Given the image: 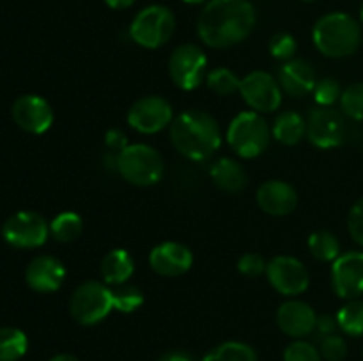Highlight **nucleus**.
Returning <instances> with one entry per match:
<instances>
[{
  "instance_id": "obj_16",
  "label": "nucleus",
  "mask_w": 363,
  "mask_h": 361,
  "mask_svg": "<svg viewBox=\"0 0 363 361\" xmlns=\"http://www.w3.org/2000/svg\"><path fill=\"white\" fill-rule=\"evenodd\" d=\"M194 253L190 248L177 241H163L149 253V265L152 271L165 278H176L190 271Z\"/></svg>"
},
{
  "instance_id": "obj_26",
  "label": "nucleus",
  "mask_w": 363,
  "mask_h": 361,
  "mask_svg": "<svg viewBox=\"0 0 363 361\" xmlns=\"http://www.w3.org/2000/svg\"><path fill=\"white\" fill-rule=\"evenodd\" d=\"M308 250L318 260L333 262L340 255V241L328 230H318L308 236Z\"/></svg>"
},
{
  "instance_id": "obj_45",
  "label": "nucleus",
  "mask_w": 363,
  "mask_h": 361,
  "mask_svg": "<svg viewBox=\"0 0 363 361\" xmlns=\"http://www.w3.org/2000/svg\"><path fill=\"white\" fill-rule=\"evenodd\" d=\"M301 2H315V0H301Z\"/></svg>"
},
{
  "instance_id": "obj_32",
  "label": "nucleus",
  "mask_w": 363,
  "mask_h": 361,
  "mask_svg": "<svg viewBox=\"0 0 363 361\" xmlns=\"http://www.w3.org/2000/svg\"><path fill=\"white\" fill-rule=\"evenodd\" d=\"M312 94H314L315 103L319 106H333L337 101H340L342 88H340L339 80H335V78H321L315 84Z\"/></svg>"
},
{
  "instance_id": "obj_5",
  "label": "nucleus",
  "mask_w": 363,
  "mask_h": 361,
  "mask_svg": "<svg viewBox=\"0 0 363 361\" xmlns=\"http://www.w3.org/2000/svg\"><path fill=\"white\" fill-rule=\"evenodd\" d=\"M117 172L133 186H152L165 172L162 154L149 144H130L117 152Z\"/></svg>"
},
{
  "instance_id": "obj_30",
  "label": "nucleus",
  "mask_w": 363,
  "mask_h": 361,
  "mask_svg": "<svg viewBox=\"0 0 363 361\" xmlns=\"http://www.w3.org/2000/svg\"><path fill=\"white\" fill-rule=\"evenodd\" d=\"M112 301L113 310L121 311V314H133L144 304V294L138 287L123 283V285H116L112 289Z\"/></svg>"
},
{
  "instance_id": "obj_1",
  "label": "nucleus",
  "mask_w": 363,
  "mask_h": 361,
  "mask_svg": "<svg viewBox=\"0 0 363 361\" xmlns=\"http://www.w3.org/2000/svg\"><path fill=\"white\" fill-rule=\"evenodd\" d=\"M255 27V9L248 0H209L197 20V34L209 48H230L245 41Z\"/></svg>"
},
{
  "instance_id": "obj_20",
  "label": "nucleus",
  "mask_w": 363,
  "mask_h": 361,
  "mask_svg": "<svg viewBox=\"0 0 363 361\" xmlns=\"http://www.w3.org/2000/svg\"><path fill=\"white\" fill-rule=\"evenodd\" d=\"M277 80H279L282 91L293 98H303V96L311 94L318 84L314 67L305 59H291L284 62L279 69Z\"/></svg>"
},
{
  "instance_id": "obj_22",
  "label": "nucleus",
  "mask_w": 363,
  "mask_h": 361,
  "mask_svg": "<svg viewBox=\"0 0 363 361\" xmlns=\"http://www.w3.org/2000/svg\"><path fill=\"white\" fill-rule=\"evenodd\" d=\"M211 180L225 193H240L247 188L248 177L243 166L233 158H220L209 168Z\"/></svg>"
},
{
  "instance_id": "obj_43",
  "label": "nucleus",
  "mask_w": 363,
  "mask_h": 361,
  "mask_svg": "<svg viewBox=\"0 0 363 361\" xmlns=\"http://www.w3.org/2000/svg\"><path fill=\"white\" fill-rule=\"evenodd\" d=\"M183 2L190 4V6H197V4H208L209 0H183Z\"/></svg>"
},
{
  "instance_id": "obj_28",
  "label": "nucleus",
  "mask_w": 363,
  "mask_h": 361,
  "mask_svg": "<svg viewBox=\"0 0 363 361\" xmlns=\"http://www.w3.org/2000/svg\"><path fill=\"white\" fill-rule=\"evenodd\" d=\"M339 329L350 336H363V301L350 299L337 314Z\"/></svg>"
},
{
  "instance_id": "obj_34",
  "label": "nucleus",
  "mask_w": 363,
  "mask_h": 361,
  "mask_svg": "<svg viewBox=\"0 0 363 361\" xmlns=\"http://www.w3.org/2000/svg\"><path fill=\"white\" fill-rule=\"evenodd\" d=\"M284 361H323L321 353L315 345L305 340H294L284 350Z\"/></svg>"
},
{
  "instance_id": "obj_29",
  "label": "nucleus",
  "mask_w": 363,
  "mask_h": 361,
  "mask_svg": "<svg viewBox=\"0 0 363 361\" xmlns=\"http://www.w3.org/2000/svg\"><path fill=\"white\" fill-rule=\"evenodd\" d=\"M206 85L209 87V91L218 96H233L240 92L241 78L229 67H216L208 73Z\"/></svg>"
},
{
  "instance_id": "obj_3",
  "label": "nucleus",
  "mask_w": 363,
  "mask_h": 361,
  "mask_svg": "<svg viewBox=\"0 0 363 361\" xmlns=\"http://www.w3.org/2000/svg\"><path fill=\"white\" fill-rule=\"evenodd\" d=\"M312 41L319 53L330 59H344L360 48L362 28L351 14L330 13L312 28Z\"/></svg>"
},
{
  "instance_id": "obj_7",
  "label": "nucleus",
  "mask_w": 363,
  "mask_h": 361,
  "mask_svg": "<svg viewBox=\"0 0 363 361\" xmlns=\"http://www.w3.org/2000/svg\"><path fill=\"white\" fill-rule=\"evenodd\" d=\"M112 310V289L98 280H87L80 283L69 297L71 317L82 326L98 324L108 317Z\"/></svg>"
},
{
  "instance_id": "obj_11",
  "label": "nucleus",
  "mask_w": 363,
  "mask_h": 361,
  "mask_svg": "<svg viewBox=\"0 0 363 361\" xmlns=\"http://www.w3.org/2000/svg\"><path fill=\"white\" fill-rule=\"evenodd\" d=\"M174 120L172 105L163 96L149 94L138 98L128 110V124L142 134L165 130Z\"/></svg>"
},
{
  "instance_id": "obj_25",
  "label": "nucleus",
  "mask_w": 363,
  "mask_h": 361,
  "mask_svg": "<svg viewBox=\"0 0 363 361\" xmlns=\"http://www.w3.org/2000/svg\"><path fill=\"white\" fill-rule=\"evenodd\" d=\"M28 349V338L18 328H0V361H18Z\"/></svg>"
},
{
  "instance_id": "obj_31",
  "label": "nucleus",
  "mask_w": 363,
  "mask_h": 361,
  "mask_svg": "<svg viewBox=\"0 0 363 361\" xmlns=\"http://www.w3.org/2000/svg\"><path fill=\"white\" fill-rule=\"evenodd\" d=\"M339 103L344 115L353 120H363V81L347 85Z\"/></svg>"
},
{
  "instance_id": "obj_14",
  "label": "nucleus",
  "mask_w": 363,
  "mask_h": 361,
  "mask_svg": "<svg viewBox=\"0 0 363 361\" xmlns=\"http://www.w3.org/2000/svg\"><path fill=\"white\" fill-rule=\"evenodd\" d=\"M333 292L342 299H358L363 294V251L351 250L340 253L332 262Z\"/></svg>"
},
{
  "instance_id": "obj_19",
  "label": "nucleus",
  "mask_w": 363,
  "mask_h": 361,
  "mask_svg": "<svg viewBox=\"0 0 363 361\" xmlns=\"http://www.w3.org/2000/svg\"><path fill=\"white\" fill-rule=\"evenodd\" d=\"M257 204L272 216H286L296 209L298 193L293 184L280 179H272L257 188Z\"/></svg>"
},
{
  "instance_id": "obj_40",
  "label": "nucleus",
  "mask_w": 363,
  "mask_h": 361,
  "mask_svg": "<svg viewBox=\"0 0 363 361\" xmlns=\"http://www.w3.org/2000/svg\"><path fill=\"white\" fill-rule=\"evenodd\" d=\"M158 361H197L190 353L186 350H181V349H174L169 350V353L162 354Z\"/></svg>"
},
{
  "instance_id": "obj_27",
  "label": "nucleus",
  "mask_w": 363,
  "mask_h": 361,
  "mask_svg": "<svg viewBox=\"0 0 363 361\" xmlns=\"http://www.w3.org/2000/svg\"><path fill=\"white\" fill-rule=\"evenodd\" d=\"M202 361H257V354L248 343L225 342L209 350Z\"/></svg>"
},
{
  "instance_id": "obj_39",
  "label": "nucleus",
  "mask_w": 363,
  "mask_h": 361,
  "mask_svg": "<svg viewBox=\"0 0 363 361\" xmlns=\"http://www.w3.org/2000/svg\"><path fill=\"white\" fill-rule=\"evenodd\" d=\"M337 328H339V322H337V317H332V315H319L318 322H315V329L319 336L326 338L330 335H335Z\"/></svg>"
},
{
  "instance_id": "obj_17",
  "label": "nucleus",
  "mask_w": 363,
  "mask_h": 361,
  "mask_svg": "<svg viewBox=\"0 0 363 361\" xmlns=\"http://www.w3.org/2000/svg\"><path fill=\"white\" fill-rule=\"evenodd\" d=\"M66 280V268L53 255H38L25 271V282L32 290L41 294L55 292Z\"/></svg>"
},
{
  "instance_id": "obj_23",
  "label": "nucleus",
  "mask_w": 363,
  "mask_h": 361,
  "mask_svg": "<svg viewBox=\"0 0 363 361\" xmlns=\"http://www.w3.org/2000/svg\"><path fill=\"white\" fill-rule=\"evenodd\" d=\"M272 134L284 145L300 144L301 138L307 137V120L298 112L287 110L275 119L272 127Z\"/></svg>"
},
{
  "instance_id": "obj_21",
  "label": "nucleus",
  "mask_w": 363,
  "mask_h": 361,
  "mask_svg": "<svg viewBox=\"0 0 363 361\" xmlns=\"http://www.w3.org/2000/svg\"><path fill=\"white\" fill-rule=\"evenodd\" d=\"M99 273H101V278L106 285H123V283H128V280L133 276L135 260L128 250L113 248V250H110L103 257Z\"/></svg>"
},
{
  "instance_id": "obj_9",
  "label": "nucleus",
  "mask_w": 363,
  "mask_h": 361,
  "mask_svg": "<svg viewBox=\"0 0 363 361\" xmlns=\"http://www.w3.org/2000/svg\"><path fill=\"white\" fill-rule=\"evenodd\" d=\"M208 57L194 42L181 45L170 53L169 74L174 85L183 91H194L208 76Z\"/></svg>"
},
{
  "instance_id": "obj_2",
  "label": "nucleus",
  "mask_w": 363,
  "mask_h": 361,
  "mask_svg": "<svg viewBox=\"0 0 363 361\" xmlns=\"http://www.w3.org/2000/svg\"><path fill=\"white\" fill-rule=\"evenodd\" d=\"M170 140L176 151L191 161H206L222 145V130L211 113L190 108L174 117Z\"/></svg>"
},
{
  "instance_id": "obj_24",
  "label": "nucleus",
  "mask_w": 363,
  "mask_h": 361,
  "mask_svg": "<svg viewBox=\"0 0 363 361\" xmlns=\"http://www.w3.org/2000/svg\"><path fill=\"white\" fill-rule=\"evenodd\" d=\"M84 232V218L78 212L64 211L50 222V234L59 243H71Z\"/></svg>"
},
{
  "instance_id": "obj_15",
  "label": "nucleus",
  "mask_w": 363,
  "mask_h": 361,
  "mask_svg": "<svg viewBox=\"0 0 363 361\" xmlns=\"http://www.w3.org/2000/svg\"><path fill=\"white\" fill-rule=\"evenodd\" d=\"M11 115L21 130L32 134L46 133L53 124L52 105L38 94L20 96L13 103Z\"/></svg>"
},
{
  "instance_id": "obj_4",
  "label": "nucleus",
  "mask_w": 363,
  "mask_h": 361,
  "mask_svg": "<svg viewBox=\"0 0 363 361\" xmlns=\"http://www.w3.org/2000/svg\"><path fill=\"white\" fill-rule=\"evenodd\" d=\"M269 137H272V130L268 122L261 113L254 110H245L238 113L230 120L225 133L229 147L245 159L261 156L268 149Z\"/></svg>"
},
{
  "instance_id": "obj_12",
  "label": "nucleus",
  "mask_w": 363,
  "mask_h": 361,
  "mask_svg": "<svg viewBox=\"0 0 363 361\" xmlns=\"http://www.w3.org/2000/svg\"><path fill=\"white\" fill-rule=\"evenodd\" d=\"M282 92L279 80L266 71H252L241 78L240 94L254 112L269 113L279 110L282 105Z\"/></svg>"
},
{
  "instance_id": "obj_35",
  "label": "nucleus",
  "mask_w": 363,
  "mask_h": 361,
  "mask_svg": "<svg viewBox=\"0 0 363 361\" xmlns=\"http://www.w3.org/2000/svg\"><path fill=\"white\" fill-rule=\"evenodd\" d=\"M319 353L326 361H342L347 356V343L342 336L335 333V335H330L321 340Z\"/></svg>"
},
{
  "instance_id": "obj_37",
  "label": "nucleus",
  "mask_w": 363,
  "mask_h": 361,
  "mask_svg": "<svg viewBox=\"0 0 363 361\" xmlns=\"http://www.w3.org/2000/svg\"><path fill=\"white\" fill-rule=\"evenodd\" d=\"M347 230L354 243L363 248V198L354 202L351 207L350 216H347Z\"/></svg>"
},
{
  "instance_id": "obj_41",
  "label": "nucleus",
  "mask_w": 363,
  "mask_h": 361,
  "mask_svg": "<svg viewBox=\"0 0 363 361\" xmlns=\"http://www.w3.org/2000/svg\"><path fill=\"white\" fill-rule=\"evenodd\" d=\"M135 2H137V0H105V4L110 9H128V7L133 6Z\"/></svg>"
},
{
  "instance_id": "obj_38",
  "label": "nucleus",
  "mask_w": 363,
  "mask_h": 361,
  "mask_svg": "<svg viewBox=\"0 0 363 361\" xmlns=\"http://www.w3.org/2000/svg\"><path fill=\"white\" fill-rule=\"evenodd\" d=\"M105 144H106V147L110 149V151H116V154H117V152L123 151L124 147H128V145H130V144H128L126 134H124L121 130H117V127L106 131Z\"/></svg>"
},
{
  "instance_id": "obj_44",
  "label": "nucleus",
  "mask_w": 363,
  "mask_h": 361,
  "mask_svg": "<svg viewBox=\"0 0 363 361\" xmlns=\"http://www.w3.org/2000/svg\"><path fill=\"white\" fill-rule=\"evenodd\" d=\"M360 18H362V21H363V4H362V7H360Z\"/></svg>"
},
{
  "instance_id": "obj_6",
  "label": "nucleus",
  "mask_w": 363,
  "mask_h": 361,
  "mask_svg": "<svg viewBox=\"0 0 363 361\" xmlns=\"http://www.w3.org/2000/svg\"><path fill=\"white\" fill-rule=\"evenodd\" d=\"M176 30V18L167 6L152 4L138 11L130 25V38L147 50L162 48Z\"/></svg>"
},
{
  "instance_id": "obj_36",
  "label": "nucleus",
  "mask_w": 363,
  "mask_h": 361,
  "mask_svg": "<svg viewBox=\"0 0 363 361\" xmlns=\"http://www.w3.org/2000/svg\"><path fill=\"white\" fill-rule=\"evenodd\" d=\"M266 268H268V264L262 258V255L255 253V251H247L238 260V271L247 278H257L262 273H266Z\"/></svg>"
},
{
  "instance_id": "obj_18",
  "label": "nucleus",
  "mask_w": 363,
  "mask_h": 361,
  "mask_svg": "<svg viewBox=\"0 0 363 361\" xmlns=\"http://www.w3.org/2000/svg\"><path fill=\"white\" fill-rule=\"evenodd\" d=\"M315 322H318V315L314 308L305 301L289 299L280 304L277 310V324L282 329V333L293 338H303L314 333Z\"/></svg>"
},
{
  "instance_id": "obj_8",
  "label": "nucleus",
  "mask_w": 363,
  "mask_h": 361,
  "mask_svg": "<svg viewBox=\"0 0 363 361\" xmlns=\"http://www.w3.org/2000/svg\"><path fill=\"white\" fill-rule=\"evenodd\" d=\"M50 223L35 211H18L2 225V237L7 244L20 250H32L46 243Z\"/></svg>"
},
{
  "instance_id": "obj_13",
  "label": "nucleus",
  "mask_w": 363,
  "mask_h": 361,
  "mask_svg": "<svg viewBox=\"0 0 363 361\" xmlns=\"http://www.w3.org/2000/svg\"><path fill=\"white\" fill-rule=\"evenodd\" d=\"M346 137V120L332 106H319L307 119V138L319 149L339 147Z\"/></svg>"
},
{
  "instance_id": "obj_10",
  "label": "nucleus",
  "mask_w": 363,
  "mask_h": 361,
  "mask_svg": "<svg viewBox=\"0 0 363 361\" xmlns=\"http://www.w3.org/2000/svg\"><path fill=\"white\" fill-rule=\"evenodd\" d=\"M266 276L273 289L286 297H296L311 285V275L303 262L291 255H277L268 262Z\"/></svg>"
},
{
  "instance_id": "obj_42",
  "label": "nucleus",
  "mask_w": 363,
  "mask_h": 361,
  "mask_svg": "<svg viewBox=\"0 0 363 361\" xmlns=\"http://www.w3.org/2000/svg\"><path fill=\"white\" fill-rule=\"evenodd\" d=\"M50 361H80L78 357H74L73 354H57Z\"/></svg>"
},
{
  "instance_id": "obj_33",
  "label": "nucleus",
  "mask_w": 363,
  "mask_h": 361,
  "mask_svg": "<svg viewBox=\"0 0 363 361\" xmlns=\"http://www.w3.org/2000/svg\"><path fill=\"white\" fill-rule=\"evenodd\" d=\"M296 39L289 34V32H277L272 39H269V52L275 59L287 60L294 59V53H296Z\"/></svg>"
}]
</instances>
